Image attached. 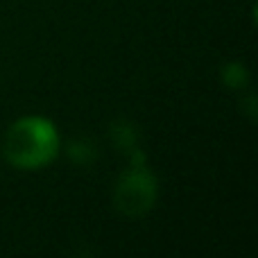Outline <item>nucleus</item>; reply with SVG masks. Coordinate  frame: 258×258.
<instances>
[{
    "mask_svg": "<svg viewBox=\"0 0 258 258\" xmlns=\"http://www.w3.org/2000/svg\"><path fill=\"white\" fill-rule=\"evenodd\" d=\"M222 82L229 86V89L233 91H242L247 89V84H249V71H247V66L242 61H227L222 66Z\"/></svg>",
    "mask_w": 258,
    "mask_h": 258,
    "instance_id": "4",
    "label": "nucleus"
},
{
    "mask_svg": "<svg viewBox=\"0 0 258 258\" xmlns=\"http://www.w3.org/2000/svg\"><path fill=\"white\" fill-rule=\"evenodd\" d=\"M68 156H71V161L77 165H89L95 161L98 152H95V145L89 138H75V141H71V145H68Z\"/></svg>",
    "mask_w": 258,
    "mask_h": 258,
    "instance_id": "5",
    "label": "nucleus"
},
{
    "mask_svg": "<svg viewBox=\"0 0 258 258\" xmlns=\"http://www.w3.org/2000/svg\"><path fill=\"white\" fill-rule=\"evenodd\" d=\"M3 150L7 161L16 170L34 172L48 168L59 156L61 136L50 118L32 113L9 125L3 138Z\"/></svg>",
    "mask_w": 258,
    "mask_h": 258,
    "instance_id": "1",
    "label": "nucleus"
},
{
    "mask_svg": "<svg viewBox=\"0 0 258 258\" xmlns=\"http://www.w3.org/2000/svg\"><path fill=\"white\" fill-rule=\"evenodd\" d=\"M111 141L120 152L129 154L141 147V134L129 120H118L111 125Z\"/></svg>",
    "mask_w": 258,
    "mask_h": 258,
    "instance_id": "3",
    "label": "nucleus"
},
{
    "mask_svg": "<svg viewBox=\"0 0 258 258\" xmlns=\"http://www.w3.org/2000/svg\"><path fill=\"white\" fill-rule=\"evenodd\" d=\"M113 206L125 218H141L154 209L159 200V181L156 174L147 168V163L132 165L120 172L111 192Z\"/></svg>",
    "mask_w": 258,
    "mask_h": 258,
    "instance_id": "2",
    "label": "nucleus"
}]
</instances>
